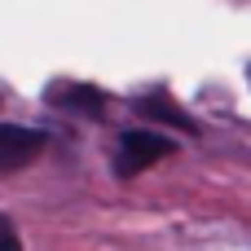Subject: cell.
<instances>
[{"mask_svg": "<svg viewBox=\"0 0 251 251\" xmlns=\"http://www.w3.org/2000/svg\"><path fill=\"white\" fill-rule=\"evenodd\" d=\"M0 251H22V238H18L9 216H0Z\"/></svg>", "mask_w": 251, "mask_h": 251, "instance_id": "5", "label": "cell"}, {"mask_svg": "<svg viewBox=\"0 0 251 251\" xmlns=\"http://www.w3.org/2000/svg\"><path fill=\"white\" fill-rule=\"evenodd\" d=\"M172 150H176V141H172V137H163V132H154V128H128V132H119L115 172L128 181V176H137V172L154 168L159 159H168Z\"/></svg>", "mask_w": 251, "mask_h": 251, "instance_id": "1", "label": "cell"}, {"mask_svg": "<svg viewBox=\"0 0 251 251\" xmlns=\"http://www.w3.org/2000/svg\"><path fill=\"white\" fill-rule=\"evenodd\" d=\"M49 101L62 106V110L84 115V119H101V115H106V93L93 88V84H57V88L49 93Z\"/></svg>", "mask_w": 251, "mask_h": 251, "instance_id": "3", "label": "cell"}, {"mask_svg": "<svg viewBox=\"0 0 251 251\" xmlns=\"http://www.w3.org/2000/svg\"><path fill=\"white\" fill-rule=\"evenodd\" d=\"M132 110H137V115H146V119H159V124H168V128H181V132L199 137V124H194L181 106H172L168 97H137V101H132Z\"/></svg>", "mask_w": 251, "mask_h": 251, "instance_id": "4", "label": "cell"}, {"mask_svg": "<svg viewBox=\"0 0 251 251\" xmlns=\"http://www.w3.org/2000/svg\"><path fill=\"white\" fill-rule=\"evenodd\" d=\"M44 150V132L26 128V124H0V176L18 172L26 163H35Z\"/></svg>", "mask_w": 251, "mask_h": 251, "instance_id": "2", "label": "cell"}]
</instances>
